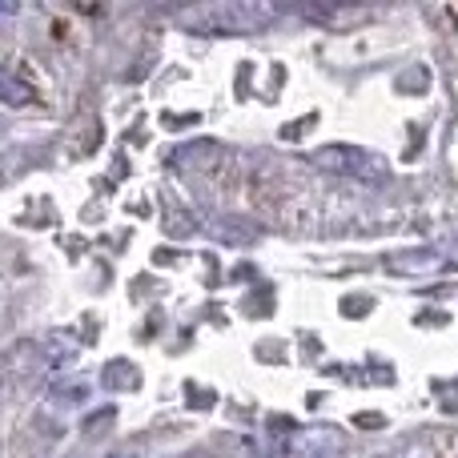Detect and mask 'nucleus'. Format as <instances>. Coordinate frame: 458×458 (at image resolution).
<instances>
[{
  "label": "nucleus",
  "mask_w": 458,
  "mask_h": 458,
  "mask_svg": "<svg viewBox=\"0 0 458 458\" xmlns=\"http://www.w3.org/2000/svg\"><path fill=\"white\" fill-rule=\"evenodd\" d=\"M242 193L266 222L298 229H310V222H314V206H310L306 190L293 185L285 174H277L274 165H266V161L242 169Z\"/></svg>",
  "instance_id": "obj_1"
},
{
  "label": "nucleus",
  "mask_w": 458,
  "mask_h": 458,
  "mask_svg": "<svg viewBox=\"0 0 458 458\" xmlns=\"http://www.w3.org/2000/svg\"><path fill=\"white\" fill-rule=\"evenodd\" d=\"M314 165L330 169V174L358 177V182H386V174H390L378 153H366L358 145H322L314 153Z\"/></svg>",
  "instance_id": "obj_3"
},
{
  "label": "nucleus",
  "mask_w": 458,
  "mask_h": 458,
  "mask_svg": "<svg viewBox=\"0 0 458 458\" xmlns=\"http://www.w3.org/2000/svg\"><path fill=\"white\" fill-rule=\"evenodd\" d=\"M109 458H129V454H109Z\"/></svg>",
  "instance_id": "obj_4"
},
{
  "label": "nucleus",
  "mask_w": 458,
  "mask_h": 458,
  "mask_svg": "<svg viewBox=\"0 0 458 458\" xmlns=\"http://www.w3.org/2000/svg\"><path fill=\"white\" fill-rule=\"evenodd\" d=\"M277 16V8L269 4H206V8H190L182 13V21L198 32H253L261 24H269Z\"/></svg>",
  "instance_id": "obj_2"
}]
</instances>
